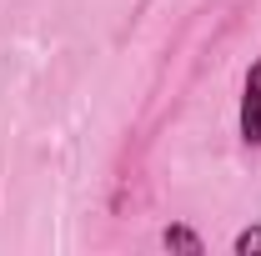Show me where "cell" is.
Segmentation results:
<instances>
[{"label":"cell","mask_w":261,"mask_h":256,"mask_svg":"<svg viewBox=\"0 0 261 256\" xmlns=\"http://www.w3.org/2000/svg\"><path fill=\"white\" fill-rule=\"evenodd\" d=\"M241 141L261 146V61L246 75V91H241Z\"/></svg>","instance_id":"obj_1"},{"label":"cell","mask_w":261,"mask_h":256,"mask_svg":"<svg viewBox=\"0 0 261 256\" xmlns=\"http://www.w3.org/2000/svg\"><path fill=\"white\" fill-rule=\"evenodd\" d=\"M161 246H166V251H191V256L206 251V246H201V236H196L191 226H166V231H161Z\"/></svg>","instance_id":"obj_2"},{"label":"cell","mask_w":261,"mask_h":256,"mask_svg":"<svg viewBox=\"0 0 261 256\" xmlns=\"http://www.w3.org/2000/svg\"><path fill=\"white\" fill-rule=\"evenodd\" d=\"M251 251H261V226H251V231L236 236V256H251Z\"/></svg>","instance_id":"obj_3"}]
</instances>
